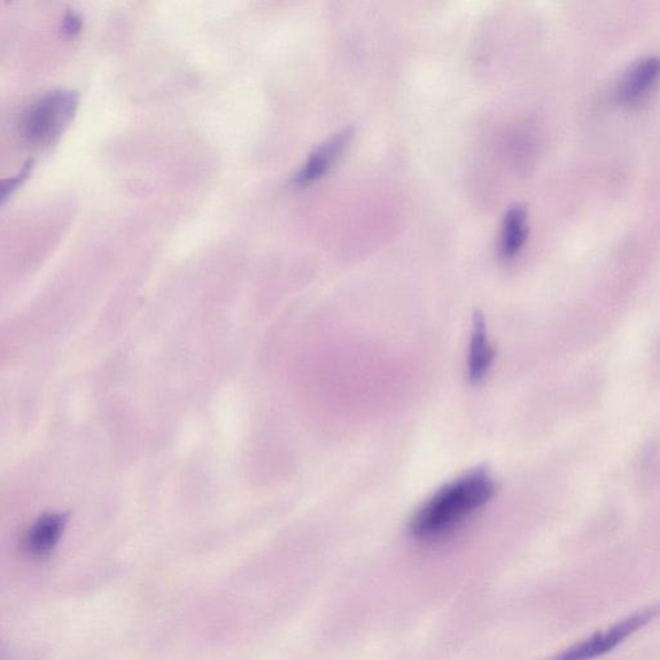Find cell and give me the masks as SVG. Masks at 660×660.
<instances>
[{"label":"cell","instance_id":"5b68a950","mask_svg":"<svg viewBox=\"0 0 660 660\" xmlns=\"http://www.w3.org/2000/svg\"><path fill=\"white\" fill-rule=\"evenodd\" d=\"M353 137L354 128L347 127L325 139L324 143L310 154L305 165L294 176V184L308 185L328 174V170L336 165L342 154L345 153Z\"/></svg>","mask_w":660,"mask_h":660},{"label":"cell","instance_id":"6da1fadb","mask_svg":"<svg viewBox=\"0 0 660 660\" xmlns=\"http://www.w3.org/2000/svg\"><path fill=\"white\" fill-rule=\"evenodd\" d=\"M495 493V481L485 469L472 470L439 489L410 522V533L419 541L441 537L476 511Z\"/></svg>","mask_w":660,"mask_h":660},{"label":"cell","instance_id":"30bf717a","mask_svg":"<svg viewBox=\"0 0 660 660\" xmlns=\"http://www.w3.org/2000/svg\"><path fill=\"white\" fill-rule=\"evenodd\" d=\"M81 28H82V20L80 18V15H77L74 12H69L64 20L65 33L69 35H75V34L80 33Z\"/></svg>","mask_w":660,"mask_h":660},{"label":"cell","instance_id":"3957f363","mask_svg":"<svg viewBox=\"0 0 660 660\" xmlns=\"http://www.w3.org/2000/svg\"><path fill=\"white\" fill-rule=\"evenodd\" d=\"M660 615V604L633 612L620 620L608 631L597 632L591 638L580 641L549 660H593L610 653L633 633L646 627Z\"/></svg>","mask_w":660,"mask_h":660},{"label":"cell","instance_id":"8992f818","mask_svg":"<svg viewBox=\"0 0 660 660\" xmlns=\"http://www.w3.org/2000/svg\"><path fill=\"white\" fill-rule=\"evenodd\" d=\"M494 360L495 347L489 341L486 322L483 315L476 313L472 322L468 359V376L471 383L484 379Z\"/></svg>","mask_w":660,"mask_h":660},{"label":"cell","instance_id":"7a4b0ae2","mask_svg":"<svg viewBox=\"0 0 660 660\" xmlns=\"http://www.w3.org/2000/svg\"><path fill=\"white\" fill-rule=\"evenodd\" d=\"M77 107L74 92L54 91L34 101L21 119V134L30 144L49 145L73 121Z\"/></svg>","mask_w":660,"mask_h":660},{"label":"cell","instance_id":"52a82bcc","mask_svg":"<svg viewBox=\"0 0 660 660\" xmlns=\"http://www.w3.org/2000/svg\"><path fill=\"white\" fill-rule=\"evenodd\" d=\"M66 518L51 514L38 520L30 527L25 537V548L31 556L44 557L50 555L64 533Z\"/></svg>","mask_w":660,"mask_h":660},{"label":"cell","instance_id":"9c48e42d","mask_svg":"<svg viewBox=\"0 0 660 660\" xmlns=\"http://www.w3.org/2000/svg\"><path fill=\"white\" fill-rule=\"evenodd\" d=\"M31 168H33V161H29L28 165L22 168L21 172L18 176L11 178V180H8L3 184V189H2L3 201H6V199L8 197L12 196V193L15 190H18L23 182L27 181V178L29 177V175L31 172Z\"/></svg>","mask_w":660,"mask_h":660},{"label":"cell","instance_id":"277c9868","mask_svg":"<svg viewBox=\"0 0 660 660\" xmlns=\"http://www.w3.org/2000/svg\"><path fill=\"white\" fill-rule=\"evenodd\" d=\"M660 83V56L651 54L636 61L619 81L617 96L625 105H638L656 91Z\"/></svg>","mask_w":660,"mask_h":660},{"label":"cell","instance_id":"ba28073f","mask_svg":"<svg viewBox=\"0 0 660 660\" xmlns=\"http://www.w3.org/2000/svg\"><path fill=\"white\" fill-rule=\"evenodd\" d=\"M530 227H527V211L524 206L511 207L504 216L501 232L500 253L503 259H512L523 250Z\"/></svg>","mask_w":660,"mask_h":660}]
</instances>
